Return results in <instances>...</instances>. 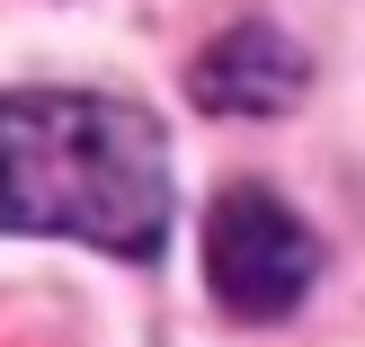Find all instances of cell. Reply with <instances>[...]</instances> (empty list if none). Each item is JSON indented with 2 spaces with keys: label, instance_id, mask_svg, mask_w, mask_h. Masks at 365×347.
I'll return each instance as SVG.
<instances>
[{
  "label": "cell",
  "instance_id": "6da1fadb",
  "mask_svg": "<svg viewBox=\"0 0 365 347\" xmlns=\"http://www.w3.org/2000/svg\"><path fill=\"white\" fill-rule=\"evenodd\" d=\"M0 232H63L107 259H152L170 232L160 125L98 89H9L0 98Z\"/></svg>",
  "mask_w": 365,
  "mask_h": 347
},
{
  "label": "cell",
  "instance_id": "3957f363",
  "mask_svg": "<svg viewBox=\"0 0 365 347\" xmlns=\"http://www.w3.org/2000/svg\"><path fill=\"white\" fill-rule=\"evenodd\" d=\"M303 81H312V63L277 27H232L187 63V89L205 107H223V116H277V107L303 98Z\"/></svg>",
  "mask_w": 365,
  "mask_h": 347
},
{
  "label": "cell",
  "instance_id": "7a4b0ae2",
  "mask_svg": "<svg viewBox=\"0 0 365 347\" xmlns=\"http://www.w3.org/2000/svg\"><path fill=\"white\" fill-rule=\"evenodd\" d=\"M312 267H321V249H312L294 205H277L267 187H223L214 196V214H205V285H214V303L232 321L294 312Z\"/></svg>",
  "mask_w": 365,
  "mask_h": 347
}]
</instances>
